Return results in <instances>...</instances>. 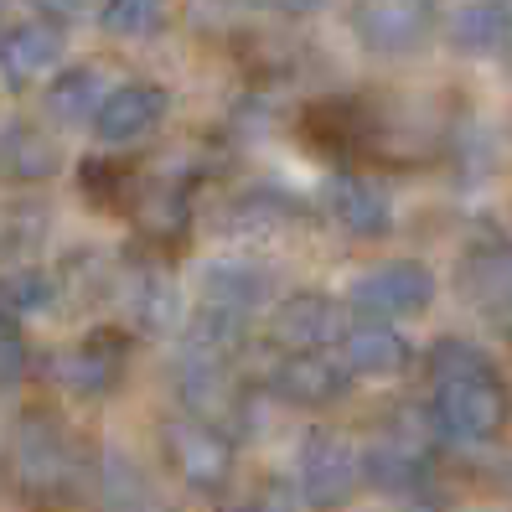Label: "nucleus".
I'll list each match as a JSON object with an SVG mask.
<instances>
[{
	"label": "nucleus",
	"mask_w": 512,
	"mask_h": 512,
	"mask_svg": "<svg viewBox=\"0 0 512 512\" xmlns=\"http://www.w3.org/2000/svg\"><path fill=\"white\" fill-rule=\"evenodd\" d=\"M461 290L476 311H512V244L492 238V244H476L461 259Z\"/></svg>",
	"instance_id": "nucleus-14"
},
{
	"label": "nucleus",
	"mask_w": 512,
	"mask_h": 512,
	"mask_svg": "<svg viewBox=\"0 0 512 512\" xmlns=\"http://www.w3.org/2000/svg\"><path fill=\"white\" fill-rule=\"evenodd\" d=\"M57 57H63V26L57 21H21L0 37V73L11 88H26L52 73Z\"/></svg>",
	"instance_id": "nucleus-13"
},
{
	"label": "nucleus",
	"mask_w": 512,
	"mask_h": 512,
	"mask_svg": "<svg viewBox=\"0 0 512 512\" xmlns=\"http://www.w3.org/2000/svg\"><path fill=\"white\" fill-rule=\"evenodd\" d=\"M135 223L145 238H156V244H171V238H182L187 223H192V207H187V192L171 187V182H156L140 202H135Z\"/></svg>",
	"instance_id": "nucleus-21"
},
{
	"label": "nucleus",
	"mask_w": 512,
	"mask_h": 512,
	"mask_svg": "<svg viewBox=\"0 0 512 512\" xmlns=\"http://www.w3.org/2000/svg\"><path fill=\"white\" fill-rule=\"evenodd\" d=\"M104 502H109V512H156L140 471L119 456H109V466H104Z\"/></svg>",
	"instance_id": "nucleus-27"
},
{
	"label": "nucleus",
	"mask_w": 512,
	"mask_h": 512,
	"mask_svg": "<svg viewBox=\"0 0 512 512\" xmlns=\"http://www.w3.org/2000/svg\"><path fill=\"white\" fill-rule=\"evenodd\" d=\"M104 99L109 94H104L99 68H68L47 88V114L57 119V125H88V119L104 109Z\"/></svg>",
	"instance_id": "nucleus-20"
},
{
	"label": "nucleus",
	"mask_w": 512,
	"mask_h": 512,
	"mask_svg": "<svg viewBox=\"0 0 512 512\" xmlns=\"http://www.w3.org/2000/svg\"><path fill=\"white\" fill-rule=\"evenodd\" d=\"M99 21L109 37H150L166 21V0H104Z\"/></svg>",
	"instance_id": "nucleus-26"
},
{
	"label": "nucleus",
	"mask_w": 512,
	"mask_h": 512,
	"mask_svg": "<svg viewBox=\"0 0 512 512\" xmlns=\"http://www.w3.org/2000/svg\"><path fill=\"white\" fill-rule=\"evenodd\" d=\"M471 378H497L492 357L461 342V337H445L430 347V383H471Z\"/></svg>",
	"instance_id": "nucleus-24"
},
{
	"label": "nucleus",
	"mask_w": 512,
	"mask_h": 512,
	"mask_svg": "<svg viewBox=\"0 0 512 512\" xmlns=\"http://www.w3.org/2000/svg\"><path fill=\"white\" fill-rule=\"evenodd\" d=\"M269 394L295 409H326L347 394V363L326 352H290L269 368Z\"/></svg>",
	"instance_id": "nucleus-8"
},
{
	"label": "nucleus",
	"mask_w": 512,
	"mask_h": 512,
	"mask_svg": "<svg viewBox=\"0 0 512 512\" xmlns=\"http://www.w3.org/2000/svg\"><path fill=\"white\" fill-rule=\"evenodd\" d=\"M176 394H182V404L192 409V419H202V425L213 430H238L249 414V399L244 388H238V378L228 373V363H218V357H197L187 352L182 357V378H176Z\"/></svg>",
	"instance_id": "nucleus-4"
},
{
	"label": "nucleus",
	"mask_w": 512,
	"mask_h": 512,
	"mask_svg": "<svg viewBox=\"0 0 512 512\" xmlns=\"http://www.w3.org/2000/svg\"><path fill=\"white\" fill-rule=\"evenodd\" d=\"M269 295V275L254 264H213L202 275V306H218V311H233V316H254V306H264Z\"/></svg>",
	"instance_id": "nucleus-18"
},
{
	"label": "nucleus",
	"mask_w": 512,
	"mask_h": 512,
	"mask_svg": "<svg viewBox=\"0 0 512 512\" xmlns=\"http://www.w3.org/2000/svg\"><path fill=\"white\" fill-rule=\"evenodd\" d=\"M11 471L16 487L32 497H63L78 476V461L63 440V430L52 425L47 414H26L16 435H11Z\"/></svg>",
	"instance_id": "nucleus-1"
},
{
	"label": "nucleus",
	"mask_w": 512,
	"mask_h": 512,
	"mask_svg": "<svg viewBox=\"0 0 512 512\" xmlns=\"http://www.w3.org/2000/svg\"><path fill=\"white\" fill-rule=\"evenodd\" d=\"M435 295V275L414 259H388L373 264L352 280V306L363 311V321H399V316H419Z\"/></svg>",
	"instance_id": "nucleus-3"
},
{
	"label": "nucleus",
	"mask_w": 512,
	"mask_h": 512,
	"mask_svg": "<svg viewBox=\"0 0 512 512\" xmlns=\"http://www.w3.org/2000/svg\"><path fill=\"white\" fill-rule=\"evenodd\" d=\"M414 414H404L394 430H388L383 440L368 445V456H363V476L373 481V487H388V492H404L414 487L419 476H425V461H430V440L425 430H414L409 425Z\"/></svg>",
	"instance_id": "nucleus-11"
},
{
	"label": "nucleus",
	"mask_w": 512,
	"mask_h": 512,
	"mask_svg": "<svg viewBox=\"0 0 512 512\" xmlns=\"http://www.w3.org/2000/svg\"><path fill=\"white\" fill-rule=\"evenodd\" d=\"M125 363H130V337L104 326V331H88L78 347H68L52 368H57V378H63V388H73V394L104 399V394L119 388V378H125Z\"/></svg>",
	"instance_id": "nucleus-7"
},
{
	"label": "nucleus",
	"mask_w": 512,
	"mask_h": 512,
	"mask_svg": "<svg viewBox=\"0 0 512 512\" xmlns=\"http://www.w3.org/2000/svg\"><path fill=\"white\" fill-rule=\"evenodd\" d=\"M450 42L461 52L481 57V52H502L512 42V6L507 0H471L450 21Z\"/></svg>",
	"instance_id": "nucleus-19"
},
{
	"label": "nucleus",
	"mask_w": 512,
	"mask_h": 512,
	"mask_svg": "<svg viewBox=\"0 0 512 512\" xmlns=\"http://www.w3.org/2000/svg\"><path fill=\"white\" fill-rule=\"evenodd\" d=\"M342 363L347 373H363V378H394L409 363V342L388 321H357L342 337Z\"/></svg>",
	"instance_id": "nucleus-15"
},
{
	"label": "nucleus",
	"mask_w": 512,
	"mask_h": 512,
	"mask_svg": "<svg viewBox=\"0 0 512 512\" xmlns=\"http://www.w3.org/2000/svg\"><path fill=\"white\" fill-rule=\"evenodd\" d=\"M269 331L290 347V352H321L326 342H337L347 337V326H342V311H337V300L321 295V290H300V295H285L275 316H269Z\"/></svg>",
	"instance_id": "nucleus-9"
},
{
	"label": "nucleus",
	"mask_w": 512,
	"mask_h": 512,
	"mask_svg": "<svg viewBox=\"0 0 512 512\" xmlns=\"http://www.w3.org/2000/svg\"><path fill=\"white\" fill-rule=\"evenodd\" d=\"M363 450L342 435H326L316 430L300 450V492H306L311 507H337L347 502L357 487H363Z\"/></svg>",
	"instance_id": "nucleus-5"
},
{
	"label": "nucleus",
	"mask_w": 512,
	"mask_h": 512,
	"mask_svg": "<svg viewBox=\"0 0 512 512\" xmlns=\"http://www.w3.org/2000/svg\"><path fill=\"white\" fill-rule=\"evenodd\" d=\"M326 207H331V218H337L347 233H357V238H383L388 228H394V218H388V197L368 182V176H331L326 182Z\"/></svg>",
	"instance_id": "nucleus-16"
},
{
	"label": "nucleus",
	"mask_w": 512,
	"mask_h": 512,
	"mask_svg": "<svg viewBox=\"0 0 512 512\" xmlns=\"http://www.w3.org/2000/svg\"><path fill=\"white\" fill-rule=\"evenodd\" d=\"M63 166V150L57 140L37 125H0V176L6 182H47V176Z\"/></svg>",
	"instance_id": "nucleus-17"
},
{
	"label": "nucleus",
	"mask_w": 512,
	"mask_h": 512,
	"mask_svg": "<svg viewBox=\"0 0 512 512\" xmlns=\"http://www.w3.org/2000/svg\"><path fill=\"white\" fill-rule=\"evenodd\" d=\"M119 187H125V171H119V166H99V161L83 166V192L109 197V192H119Z\"/></svg>",
	"instance_id": "nucleus-30"
},
{
	"label": "nucleus",
	"mask_w": 512,
	"mask_h": 512,
	"mask_svg": "<svg viewBox=\"0 0 512 512\" xmlns=\"http://www.w3.org/2000/svg\"><path fill=\"white\" fill-rule=\"evenodd\" d=\"M166 88L161 83H119L114 94L104 99V109L94 114V135L104 145H130L145 140L150 130L166 119Z\"/></svg>",
	"instance_id": "nucleus-10"
},
{
	"label": "nucleus",
	"mask_w": 512,
	"mask_h": 512,
	"mask_svg": "<svg viewBox=\"0 0 512 512\" xmlns=\"http://www.w3.org/2000/svg\"><path fill=\"white\" fill-rule=\"evenodd\" d=\"M166 450L171 466L182 471L192 492H223L233 476V440L202 419H171L166 425Z\"/></svg>",
	"instance_id": "nucleus-6"
},
{
	"label": "nucleus",
	"mask_w": 512,
	"mask_h": 512,
	"mask_svg": "<svg viewBox=\"0 0 512 512\" xmlns=\"http://www.w3.org/2000/svg\"><path fill=\"white\" fill-rule=\"evenodd\" d=\"M37 233H42L37 207H6V213H0V254L32 249V244H37Z\"/></svg>",
	"instance_id": "nucleus-28"
},
{
	"label": "nucleus",
	"mask_w": 512,
	"mask_h": 512,
	"mask_svg": "<svg viewBox=\"0 0 512 512\" xmlns=\"http://www.w3.org/2000/svg\"><path fill=\"white\" fill-rule=\"evenodd\" d=\"M306 130L326 156H357L363 140H368V119L357 114V104H316Z\"/></svg>",
	"instance_id": "nucleus-22"
},
{
	"label": "nucleus",
	"mask_w": 512,
	"mask_h": 512,
	"mask_svg": "<svg viewBox=\"0 0 512 512\" xmlns=\"http://www.w3.org/2000/svg\"><path fill=\"white\" fill-rule=\"evenodd\" d=\"M130 311H135V326L145 331H171L176 321V280L166 269H140L130 280Z\"/></svg>",
	"instance_id": "nucleus-23"
},
{
	"label": "nucleus",
	"mask_w": 512,
	"mask_h": 512,
	"mask_svg": "<svg viewBox=\"0 0 512 512\" xmlns=\"http://www.w3.org/2000/svg\"><path fill=\"white\" fill-rule=\"evenodd\" d=\"M435 430L450 440H497L507 425V388L502 378H471V383H435Z\"/></svg>",
	"instance_id": "nucleus-2"
},
{
	"label": "nucleus",
	"mask_w": 512,
	"mask_h": 512,
	"mask_svg": "<svg viewBox=\"0 0 512 512\" xmlns=\"http://www.w3.org/2000/svg\"><path fill=\"white\" fill-rule=\"evenodd\" d=\"M26 373V342L16 337V326L0 316V388H11Z\"/></svg>",
	"instance_id": "nucleus-29"
},
{
	"label": "nucleus",
	"mask_w": 512,
	"mask_h": 512,
	"mask_svg": "<svg viewBox=\"0 0 512 512\" xmlns=\"http://www.w3.org/2000/svg\"><path fill=\"white\" fill-rule=\"evenodd\" d=\"M352 26L373 52H409L430 26V0H357Z\"/></svg>",
	"instance_id": "nucleus-12"
},
{
	"label": "nucleus",
	"mask_w": 512,
	"mask_h": 512,
	"mask_svg": "<svg viewBox=\"0 0 512 512\" xmlns=\"http://www.w3.org/2000/svg\"><path fill=\"white\" fill-rule=\"evenodd\" d=\"M52 295H57V285L42 275V269H11V275H0V311H16V316H26V311H47L52 306Z\"/></svg>",
	"instance_id": "nucleus-25"
}]
</instances>
